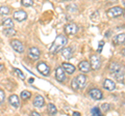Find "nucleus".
Instances as JSON below:
<instances>
[{"instance_id":"cd10ccee","label":"nucleus","mask_w":125,"mask_h":116,"mask_svg":"<svg viewBox=\"0 0 125 116\" xmlns=\"http://www.w3.org/2000/svg\"><path fill=\"white\" fill-rule=\"evenodd\" d=\"M15 73L17 74V76H18L20 79H22V80H24V79H25V75L23 74V73H22L19 68H15Z\"/></svg>"},{"instance_id":"a878e982","label":"nucleus","mask_w":125,"mask_h":116,"mask_svg":"<svg viewBox=\"0 0 125 116\" xmlns=\"http://www.w3.org/2000/svg\"><path fill=\"white\" fill-rule=\"evenodd\" d=\"M21 4L23 6H31L33 4L32 0H21Z\"/></svg>"},{"instance_id":"4468645a","label":"nucleus","mask_w":125,"mask_h":116,"mask_svg":"<svg viewBox=\"0 0 125 116\" xmlns=\"http://www.w3.org/2000/svg\"><path fill=\"white\" fill-rule=\"evenodd\" d=\"M108 69H109V72H111L112 74H116V73H118V72H120V71H123V67L121 66L119 63L113 62V63L109 64Z\"/></svg>"},{"instance_id":"2eb2a0df","label":"nucleus","mask_w":125,"mask_h":116,"mask_svg":"<svg viewBox=\"0 0 125 116\" xmlns=\"http://www.w3.org/2000/svg\"><path fill=\"white\" fill-rule=\"evenodd\" d=\"M45 104V100H44V98L42 95H37L36 98L33 99V106L37 107V108H42L44 106Z\"/></svg>"},{"instance_id":"f257e3e1","label":"nucleus","mask_w":125,"mask_h":116,"mask_svg":"<svg viewBox=\"0 0 125 116\" xmlns=\"http://www.w3.org/2000/svg\"><path fill=\"white\" fill-rule=\"evenodd\" d=\"M67 41H68V40L65 35H62V34L58 35L55 38V41H53V44L51 45V47L49 49V52L51 54H56L58 51H61V50L67 45Z\"/></svg>"},{"instance_id":"423d86ee","label":"nucleus","mask_w":125,"mask_h":116,"mask_svg":"<svg viewBox=\"0 0 125 116\" xmlns=\"http://www.w3.org/2000/svg\"><path fill=\"white\" fill-rule=\"evenodd\" d=\"M40 55H41V51L36 47H32L28 50V57L31 58L32 60L39 59V58H40Z\"/></svg>"},{"instance_id":"0eeeda50","label":"nucleus","mask_w":125,"mask_h":116,"mask_svg":"<svg viewBox=\"0 0 125 116\" xmlns=\"http://www.w3.org/2000/svg\"><path fill=\"white\" fill-rule=\"evenodd\" d=\"M37 68L43 76H48L49 73H50V68L45 62H40L37 65Z\"/></svg>"},{"instance_id":"6ab92c4d","label":"nucleus","mask_w":125,"mask_h":116,"mask_svg":"<svg viewBox=\"0 0 125 116\" xmlns=\"http://www.w3.org/2000/svg\"><path fill=\"white\" fill-rule=\"evenodd\" d=\"M62 57H64L65 59H67V60L71 59L72 58V50H71V48H64L62 50Z\"/></svg>"},{"instance_id":"5701e85b","label":"nucleus","mask_w":125,"mask_h":116,"mask_svg":"<svg viewBox=\"0 0 125 116\" xmlns=\"http://www.w3.org/2000/svg\"><path fill=\"white\" fill-rule=\"evenodd\" d=\"M114 75H115L116 80H118L119 82H122L123 81V79H124V72L123 71H120V72L116 73V74H114Z\"/></svg>"},{"instance_id":"b1692460","label":"nucleus","mask_w":125,"mask_h":116,"mask_svg":"<svg viewBox=\"0 0 125 116\" xmlns=\"http://www.w3.org/2000/svg\"><path fill=\"white\" fill-rule=\"evenodd\" d=\"M10 14V8L7 6H0V16H6Z\"/></svg>"},{"instance_id":"2f4dec72","label":"nucleus","mask_w":125,"mask_h":116,"mask_svg":"<svg viewBox=\"0 0 125 116\" xmlns=\"http://www.w3.org/2000/svg\"><path fill=\"white\" fill-rule=\"evenodd\" d=\"M103 45H104V41H101L100 42H99V48H98V52L100 53L101 51H102V47H103Z\"/></svg>"},{"instance_id":"dca6fc26","label":"nucleus","mask_w":125,"mask_h":116,"mask_svg":"<svg viewBox=\"0 0 125 116\" xmlns=\"http://www.w3.org/2000/svg\"><path fill=\"white\" fill-rule=\"evenodd\" d=\"M76 81L78 84V88H83L85 86V82H87V78H85L84 75H78L76 77Z\"/></svg>"},{"instance_id":"7ed1b4c3","label":"nucleus","mask_w":125,"mask_h":116,"mask_svg":"<svg viewBox=\"0 0 125 116\" xmlns=\"http://www.w3.org/2000/svg\"><path fill=\"white\" fill-rule=\"evenodd\" d=\"M10 46L16 52L18 53H23L24 52V46L19 40H13L10 41Z\"/></svg>"},{"instance_id":"39448f33","label":"nucleus","mask_w":125,"mask_h":116,"mask_svg":"<svg viewBox=\"0 0 125 116\" xmlns=\"http://www.w3.org/2000/svg\"><path fill=\"white\" fill-rule=\"evenodd\" d=\"M91 68L93 69H99L101 66V60L100 57H98L97 55H92L91 56Z\"/></svg>"},{"instance_id":"4c0bfd02","label":"nucleus","mask_w":125,"mask_h":116,"mask_svg":"<svg viewBox=\"0 0 125 116\" xmlns=\"http://www.w3.org/2000/svg\"><path fill=\"white\" fill-rule=\"evenodd\" d=\"M123 15H124V18H125V10H123V13H122Z\"/></svg>"},{"instance_id":"412c9836","label":"nucleus","mask_w":125,"mask_h":116,"mask_svg":"<svg viewBox=\"0 0 125 116\" xmlns=\"http://www.w3.org/2000/svg\"><path fill=\"white\" fill-rule=\"evenodd\" d=\"M48 113L50 115H55L57 113V109L56 107L53 105V104H49L48 105Z\"/></svg>"},{"instance_id":"f704fd0d","label":"nucleus","mask_w":125,"mask_h":116,"mask_svg":"<svg viewBox=\"0 0 125 116\" xmlns=\"http://www.w3.org/2000/svg\"><path fill=\"white\" fill-rule=\"evenodd\" d=\"M73 115H75V116H79L80 113H78V112H73Z\"/></svg>"},{"instance_id":"9b49d317","label":"nucleus","mask_w":125,"mask_h":116,"mask_svg":"<svg viewBox=\"0 0 125 116\" xmlns=\"http://www.w3.org/2000/svg\"><path fill=\"white\" fill-rule=\"evenodd\" d=\"M78 68H79V71H81L83 73H89L91 71V64H90L88 61L83 60V61H81V62H79Z\"/></svg>"},{"instance_id":"aec40b11","label":"nucleus","mask_w":125,"mask_h":116,"mask_svg":"<svg viewBox=\"0 0 125 116\" xmlns=\"http://www.w3.org/2000/svg\"><path fill=\"white\" fill-rule=\"evenodd\" d=\"M2 25L4 26L5 28H13V27H14V22H13L11 19H6V20L3 21Z\"/></svg>"},{"instance_id":"6e6552de","label":"nucleus","mask_w":125,"mask_h":116,"mask_svg":"<svg viewBox=\"0 0 125 116\" xmlns=\"http://www.w3.org/2000/svg\"><path fill=\"white\" fill-rule=\"evenodd\" d=\"M55 78L57 81H60V82H64L66 80V74H65V69L58 66L55 71Z\"/></svg>"},{"instance_id":"a211bd4d","label":"nucleus","mask_w":125,"mask_h":116,"mask_svg":"<svg viewBox=\"0 0 125 116\" xmlns=\"http://www.w3.org/2000/svg\"><path fill=\"white\" fill-rule=\"evenodd\" d=\"M124 41H125V34H124V33L118 34V35L115 36L114 40H113V42H114V45H121V44H123Z\"/></svg>"},{"instance_id":"7c9ffc66","label":"nucleus","mask_w":125,"mask_h":116,"mask_svg":"<svg viewBox=\"0 0 125 116\" xmlns=\"http://www.w3.org/2000/svg\"><path fill=\"white\" fill-rule=\"evenodd\" d=\"M4 99H5V94H4V91L2 89H0V104H2L4 102Z\"/></svg>"},{"instance_id":"4be33fe9","label":"nucleus","mask_w":125,"mask_h":116,"mask_svg":"<svg viewBox=\"0 0 125 116\" xmlns=\"http://www.w3.org/2000/svg\"><path fill=\"white\" fill-rule=\"evenodd\" d=\"M3 32H4L6 36H14V35H16V33H17V31L13 28H5Z\"/></svg>"},{"instance_id":"c9c22d12","label":"nucleus","mask_w":125,"mask_h":116,"mask_svg":"<svg viewBox=\"0 0 125 116\" xmlns=\"http://www.w3.org/2000/svg\"><path fill=\"white\" fill-rule=\"evenodd\" d=\"M121 53H122V55H123V56H125V48L122 50V52H121Z\"/></svg>"},{"instance_id":"e433bc0d","label":"nucleus","mask_w":125,"mask_h":116,"mask_svg":"<svg viewBox=\"0 0 125 116\" xmlns=\"http://www.w3.org/2000/svg\"><path fill=\"white\" fill-rule=\"evenodd\" d=\"M32 82H33V79H32V78H31V79L29 80V83H32Z\"/></svg>"},{"instance_id":"1a4fd4ad","label":"nucleus","mask_w":125,"mask_h":116,"mask_svg":"<svg viewBox=\"0 0 125 116\" xmlns=\"http://www.w3.org/2000/svg\"><path fill=\"white\" fill-rule=\"evenodd\" d=\"M89 94H90V96H91L92 99H97V100L102 99V92H101L98 88H92V89L89 91Z\"/></svg>"},{"instance_id":"72a5a7b5","label":"nucleus","mask_w":125,"mask_h":116,"mask_svg":"<svg viewBox=\"0 0 125 116\" xmlns=\"http://www.w3.org/2000/svg\"><path fill=\"white\" fill-rule=\"evenodd\" d=\"M3 68H4V65H3L2 63H0V72H1Z\"/></svg>"},{"instance_id":"f8f14e48","label":"nucleus","mask_w":125,"mask_h":116,"mask_svg":"<svg viewBox=\"0 0 125 116\" xmlns=\"http://www.w3.org/2000/svg\"><path fill=\"white\" fill-rule=\"evenodd\" d=\"M103 87L108 91H113L116 88V84H115L114 81L111 80V79H105L104 83H103Z\"/></svg>"},{"instance_id":"f3484780","label":"nucleus","mask_w":125,"mask_h":116,"mask_svg":"<svg viewBox=\"0 0 125 116\" xmlns=\"http://www.w3.org/2000/svg\"><path fill=\"white\" fill-rule=\"evenodd\" d=\"M62 68L65 69V72L67 73V74H73L74 72H75V66H74L73 64L71 63H68V62H65V63H62Z\"/></svg>"},{"instance_id":"20e7f679","label":"nucleus","mask_w":125,"mask_h":116,"mask_svg":"<svg viewBox=\"0 0 125 116\" xmlns=\"http://www.w3.org/2000/svg\"><path fill=\"white\" fill-rule=\"evenodd\" d=\"M78 31V26L74 23H69L65 26V32L68 34V35H73Z\"/></svg>"},{"instance_id":"393cba45","label":"nucleus","mask_w":125,"mask_h":116,"mask_svg":"<svg viewBox=\"0 0 125 116\" xmlns=\"http://www.w3.org/2000/svg\"><path fill=\"white\" fill-rule=\"evenodd\" d=\"M30 95H31V93H30L29 91L23 90V91L21 92V99H29V98H30Z\"/></svg>"},{"instance_id":"ddd939ff","label":"nucleus","mask_w":125,"mask_h":116,"mask_svg":"<svg viewBox=\"0 0 125 116\" xmlns=\"http://www.w3.org/2000/svg\"><path fill=\"white\" fill-rule=\"evenodd\" d=\"M9 102L10 104V106H13L14 108H19V106H20V99H19V98L16 94H11L10 98H9Z\"/></svg>"},{"instance_id":"bb28decb","label":"nucleus","mask_w":125,"mask_h":116,"mask_svg":"<svg viewBox=\"0 0 125 116\" xmlns=\"http://www.w3.org/2000/svg\"><path fill=\"white\" fill-rule=\"evenodd\" d=\"M109 109H111V105H109V104L104 103V104H102V105H101V110H102L104 113H105V112H107Z\"/></svg>"},{"instance_id":"473e14b6","label":"nucleus","mask_w":125,"mask_h":116,"mask_svg":"<svg viewBox=\"0 0 125 116\" xmlns=\"http://www.w3.org/2000/svg\"><path fill=\"white\" fill-rule=\"evenodd\" d=\"M31 115H33V116H40V114H39L38 112H34V111L31 112Z\"/></svg>"},{"instance_id":"c85d7f7f","label":"nucleus","mask_w":125,"mask_h":116,"mask_svg":"<svg viewBox=\"0 0 125 116\" xmlns=\"http://www.w3.org/2000/svg\"><path fill=\"white\" fill-rule=\"evenodd\" d=\"M91 112H92V114H93V115H97V116H100V115H101V110L99 109L98 107L93 108Z\"/></svg>"},{"instance_id":"f03ea898","label":"nucleus","mask_w":125,"mask_h":116,"mask_svg":"<svg viewBox=\"0 0 125 116\" xmlns=\"http://www.w3.org/2000/svg\"><path fill=\"white\" fill-rule=\"evenodd\" d=\"M123 13V8L120 6H115V7H112V8H109L107 10V16L109 18H118L120 17L121 15Z\"/></svg>"},{"instance_id":"9d476101","label":"nucleus","mask_w":125,"mask_h":116,"mask_svg":"<svg viewBox=\"0 0 125 116\" xmlns=\"http://www.w3.org/2000/svg\"><path fill=\"white\" fill-rule=\"evenodd\" d=\"M14 19H15V20H17V21H19V22L26 20V19H27L26 11H24V10H17V11H15V13H14Z\"/></svg>"},{"instance_id":"c756f323","label":"nucleus","mask_w":125,"mask_h":116,"mask_svg":"<svg viewBox=\"0 0 125 116\" xmlns=\"http://www.w3.org/2000/svg\"><path fill=\"white\" fill-rule=\"evenodd\" d=\"M71 87L73 88L74 90H77V89H79V88H78V84H77L76 78H74V79L72 80V82H71Z\"/></svg>"}]
</instances>
